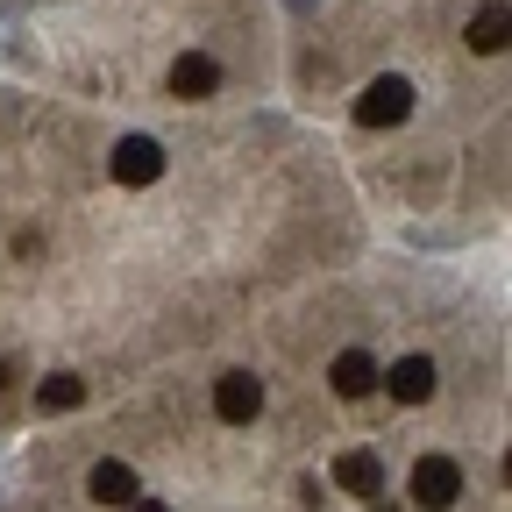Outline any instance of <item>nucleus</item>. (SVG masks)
Wrapping results in <instances>:
<instances>
[{"label": "nucleus", "instance_id": "f257e3e1", "mask_svg": "<svg viewBox=\"0 0 512 512\" xmlns=\"http://www.w3.org/2000/svg\"><path fill=\"white\" fill-rule=\"evenodd\" d=\"M413 79H399V72H384V79H370L363 93H356V128H399L406 114H413Z\"/></svg>", "mask_w": 512, "mask_h": 512}, {"label": "nucleus", "instance_id": "f03ea898", "mask_svg": "<svg viewBox=\"0 0 512 512\" xmlns=\"http://www.w3.org/2000/svg\"><path fill=\"white\" fill-rule=\"evenodd\" d=\"M406 484H413V505H427V512H448V505L463 498V463H456V456H420Z\"/></svg>", "mask_w": 512, "mask_h": 512}, {"label": "nucleus", "instance_id": "7ed1b4c3", "mask_svg": "<svg viewBox=\"0 0 512 512\" xmlns=\"http://www.w3.org/2000/svg\"><path fill=\"white\" fill-rule=\"evenodd\" d=\"M107 171H114V185H157L164 178V143L157 136H121Z\"/></svg>", "mask_w": 512, "mask_h": 512}, {"label": "nucleus", "instance_id": "20e7f679", "mask_svg": "<svg viewBox=\"0 0 512 512\" xmlns=\"http://www.w3.org/2000/svg\"><path fill=\"white\" fill-rule=\"evenodd\" d=\"M214 413H221L228 427H249L256 413H264V384H256L249 370H228V377H214Z\"/></svg>", "mask_w": 512, "mask_h": 512}, {"label": "nucleus", "instance_id": "39448f33", "mask_svg": "<svg viewBox=\"0 0 512 512\" xmlns=\"http://www.w3.org/2000/svg\"><path fill=\"white\" fill-rule=\"evenodd\" d=\"M463 43H470L477 57H498V50L512 43V8H505V0H484V8L463 22Z\"/></svg>", "mask_w": 512, "mask_h": 512}, {"label": "nucleus", "instance_id": "423d86ee", "mask_svg": "<svg viewBox=\"0 0 512 512\" xmlns=\"http://www.w3.org/2000/svg\"><path fill=\"white\" fill-rule=\"evenodd\" d=\"M221 86V64L207 57V50H185L178 64H171V100H207Z\"/></svg>", "mask_w": 512, "mask_h": 512}, {"label": "nucleus", "instance_id": "0eeeda50", "mask_svg": "<svg viewBox=\"0 0 512 512\" xmlns=\"http://www.w3.org/2000/svg\"><path fill=\"white\" fill-rule=\"evenodd\" d=\"M335 484H342L349 498H363V505H370V498L384 491V463L370 456V448H349V456L335 463Z\"/></svg>", "mask_w": 512, "mask_h": 512}, {"label": "nucleus", "instance_id": "6e6552de", "mask_svg": "<svg viewBox=\"0 0 512 512\" xmlns=\"http://www.w3.org/2000/svg\"><path fill=\"white\" fill-rule=\"evenodd\" d=\"M384 392H392L399 406H420V399H434V356H406V363H392Z\"/></svg>", "mask_w": 512, "mask_h": 512}, {"label": "nucleus", "instance_id": "1a4fd4ad", "mask_svg": "<svg viewBox=\"0 0 512 512\" xmlns=\"http://www.w3.org/2000/svg\"><path fill=\"white\" fill-rule=\"evenodd\" d=\"M328 384H335V399H363V392H377V363H370V349H342L335 370H328Z\"/></svg>", "mask_w": 512, "mask_h": 512}, {"label": "nucleus", "instance_id": "9d476101", "mask_svg": "<svg viewBox=\"0 0 512 512\" xmlns=\"http://www.w3.org/2000/svg\"><path fill=\"white\" fill-rule=\"evenodd\" d=\"M86 491L100 498V505H136L143 498V484H136V470H128V463H93V477H86Z\"/></svg>", "mask_w": 512, "mask_h": 512}, {"label": "nucleus", "instance_id": "9b49d317", "mask_svg": "<svg viewBox=\"0 0 512 512\" xmlns=\"http://www.w3.org/2000/svg\"><path fill=\"white\" fill-rule=\"evenodd\" d=\"M36 406H43V413H72V406H86V377H79V370H50V377L36 384Z\"/></svg>", "mask_w": 512, "mask_h": 512}, {"label": "nucleus", "instance_id": "f8f14e48", "mask_svg": "<svg viewBox=\"0 0 512 512\" xmlns=\"http://www.w3.org/2000/svg\"><path fill=\"white\" fill-rule=\"evenodd\" d=\"M121 512H171V505H157V498H136V505H121Z\"/></svg>", "mask_w": 512, "mask_h": 512}, {"label": "nucleus", "instance_id": "ddd939ff", "mask_svg": "<svg viewBox=\"0 0 512 512\" xmlns=\"http://www.w3.org/2000/svg\"><path fill=\"white\" fill-rule=\"evenodd\" d=\"M285 8H292V15H313V8H320V0H285Z\"/></svg>", "mask_w": 512, "mask_h": 512}, {"label": "nucleus", "instance_id": "4468645a", "mask_svg": "<svg viewBox=\"0 0 512 512\" xmlns=\"http://www.w3.org/2000/svg\"><path fill=\"white\" fill-rule=\"evenodd\" d=\"M8 384H15V363H0V392H8Z\"/></svg>", "mask_w": 512, "mask_h": 512}, {"label": "nucleus", "instance_id": "2eb2a0df", "mask_svg": "<svg viewBox=\"0 0 512 512\" xmlns=\"http://www.w3.org/2000/svg\"><path fill=\"white\" fill-rule=\"evenodd\" d=\"M505 484H512V448H505Z\"/></svg>", "mask_w": 512, "mask_h": 512}, {"label": "nucleus", "instance_id": "dca6fc26", "mask_svg": "<svg viewBox=\"0 0 512 512\" xmlns=\"http://www.w3.org/2000/svg\"><path fill=\"white\" fill-rule=\"evenodd\" d=\"M370 512H392V505H377V498H370Z\"/></svg>", "mask_w": 512, "mask_h": 512}]
</instances>
